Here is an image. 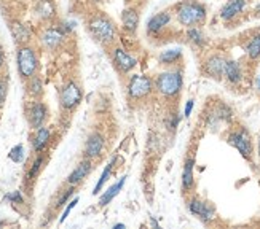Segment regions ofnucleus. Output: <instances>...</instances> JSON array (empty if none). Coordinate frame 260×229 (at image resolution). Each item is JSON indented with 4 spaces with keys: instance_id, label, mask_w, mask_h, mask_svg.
Segmentation results:
<instances>
[{
    "instance_id": "nucleus-1",
    "label": "nucleus",
    "mask_w": 260,
    "mask_h": 229,
    "mask_svg": "<svg viewBox=\"0 0 260 229\" xmlns=\"http://www.w3.org/2000/svg\"><path fill=\"white\" fill-rule=\"evenodd\" d=\"M174 18L177 24L185 29L200 27L208 19V8L198 0H182L174 5Z\"/></svg>"
},
{
    "instance_id": "nucleus-2",
    "label": "nucleus",
    "mask_w": 260,
    "mask_h": 229,
    "mask_svg": "<svg viewBox=\"0 0 260 229\" xmlns=\"http://www.w3.org/2000/svg\"><path fill=\"white\" fill-rule=\"evenodd\" d=\"M155 89L166 99L177 97L184 89V70L182 67H168L153 80Z\"/></svg>"
},
{
    "instance_id": "nucleus-3",
    "label": "nucleus",
    "mask_w": 260,
    "mask_h": 229,
    "mask_svg": "<svg viewBox=\"0 0 260 229\" xmlns=\"http://www.w3.org/2000/svg\"><path fill=\"white\" fill-rule=\"evenodd\" d=\"M88 30L91 33V37L101 45H112L117 40L118 33L115 22L106 15H96L89 19Z\"/></svg>"
},
{
    "instance_id": "nucleus-4",
    "label": "nucleus",
    "mask_w": 260,
    "mask_h": 229,
    "mask_svg": "<svg viewBox=\"0 0 260 229\" xmlns=\"http://www.w3.org/2000/svg\"><path fill=\"white\" fill-rule=\"evenodd\" d=\"M16 65H18V73L22 80L32 78L37 75L39 70V57L37 53L30 45H19L16 51Z\"/></svg>"
},
{
    "instance_id": "nucleus-5",
    "label": "nucleus",
    "mask_w": 260,
    "mask_h": 229,
    "mask_svg": "<svg viewBox=\"0 0 260 229\" xmlns=\"http://www.w3.org/2000/svg\"><path fill=\"white\" fill-rule=\"evenodd\" d=\"M227 143L233 146L236 151H238L246 161H252L254 156V142H252V135L247 131L244 126H238L229 132L227 135Z\"/></svg>"
},
{
    "instance_id": "nucleus-6",
    "label": "nucleus",
    "mask_w": 260,
    "mask_h": 229,
    "mask_svg": "<svg viewBox=\"0 0 260 229\" xmlns=\"http://www.w3.org/2000/svg\"><path fill=\"white\" fill-rule=\"evenodd\" d=\"M153 89H155L153 80L144 73H133L126 85V93L131 100H142L145 97H149Z\"/></svg>"
},
{
    "instance_id": "nucleus-7",
    "label": "nucleus",
    "mask_w": 260,
    "mask_h": 229,
    "mask_svg": "<svg viewBox=\"0 0 260 229\" xmlns=\"http://www.w3.org/2000/svg\"><path fill=\"white\" fill-rule=\"evenodd\" d=\"M188 212L193 216H197V218L205 224H209L217 218L214 205L200 198H191L188 201Z\"/></svg>"
},
{
    "instance_id": "nucleus-8",
    "label": "nucleus",
    "mask_w": 260,
    "mask_h": 229,
    "mask_svg": "<svg viewBox=\"0 0 260 229\" xmlns=\"http://www.w3.org/2000/svg\"><path fill=\"white\" fill-rule=\"evenodd\" d=\"M112 62L121 75H126L138 67V59L121 47H115L112 50Z\"/></svg>"
},
{
    "instance_id": "nucleus-9",
    "label": "nucleus",
    "mask_w": 260,
    "mask_h": 229,
    "mask_svg": "<svg viewBox=\"0 0 260 229\" xmlns=\"http://www.w3.org/2000/svg\"><path fill=\"white\" fill-rule=\"evenodd\" d=\"M82 89L75 82H67L64 85V88L61 89V96H59V102H61V107L64 110H72L75 108L78 104L82 102Z\"/></svg>"
},
{
    "instance_id": "nucleus-10",
    "label": "nucleus",
    "mask_w": 260,
    "mask_h": 229,
    "mask_svg": "<svg viewBox=\"0 0 260 229\" xmlns=\"http://www.w3.org/2000/svg\"><path fill=\"white\" fill-rule=\"evenodd\" d=\"M225 62H227V57L214 53L211 56H208L205 62H203V73H205L208 78L212 80H222L223 78V68H225Z\"/></svg>"
},
{
    "instance_id": "nucleus-11",
    "label": "nucleus",
    "mask_w": 260,
    "mask_h": 229,
    "mask_svg": "<svg viewBox=\"0 0 260 229\" xmlns=\"http://www.w3.org/2000/svg\"><path fill=\"white\" fill-rule=\"evenodd\" d=\"M173 21V13L169 10H163L160 13H155L153 16L149 18L145 24V29H147V33L149 35H158V33H161L169 24H171Z\"/></svg>"
},
{
    "instance_id": "nucleus-12",
    "label": "nucleus",
    "mask_w": 260,
    "mask_h": 229,
    "mask_svg": "<svg viewBox=\"0 0 260 229\" xmlns=\"http://www.w3.org/2000/svg\"><path fill=\"white\" fill-rule=\"evenodd\" d=\"M48 118V108L42 100H34L27 108V121L32 129H39L45 126V121Z\"/></svg>"
},
{
    "instance_id": "nucleus-13",
    "label": "nucleus",
    "mask_w": 260,
    "mask_h": 229,
    "mask_svg": "<svg viewBox=\"0 0 260 229\" xmlns=\"http://www.w3.org/2000/svg\"><path fill=\"white\" fill-rule=\"evenodd\" d=\"M66 33L59 26L56 27H47L40 35V43L43 45L47 50H58L66 40Z\"/></svg>"
},
{
    "instance_id": "nucleus-14",
    "label": "nucleus",
    "mask_w": 260,
    "mask_h": 229,
    "mask_svg": "<svg viewBox=\"0 0 260 229\" xmlns=\"http://www.w3.org/2000/svg\"><path fill=\"white\" fill-rule=\"evenodd\" d=\"M247 8V0H227L219 11V18L223 22H232L244 13Z\"/></svg>"
},
{
    "instance_id": "nucleus-15",
    "label": "nucleus",
    "mask_w": 260,
    "mask_h": 229,
    "mask_svg": "<svg viewBox=\"0 0 260 229\" xmlns=\"http://www.w3.org/2000/svg\"><path fill=\"white\" fill-rule=\"evenodd\" d=\"M104 146H106L104 135L101 134V132H93L91 135L88 137V140L85 143L83 155L88 159H96V158H99L101 155H103Z\"/></svg>"
},
{
    "instance_id": "nucleus-16",
    "label": "nucleus",
    "mask_w": 260,
    "mask_h": 229,
    "mask_svg": "<svg viewBox=\"0 0 260 229\" xmlns=\"http://www.w3.org/2000/svg\"><path fill=\"white\" fill-rule=\"evenodd\" d=\"M223 78L233 86L240 85L244 78V70H243L241 62L235 61V59H227V62H225V68H223Z\"/></svg>"
},
{
    "instance_id": "nucleus-17",
    "label": "nucleus",
    "mask_w": 260,
    "mask_h": 229,
    "mask_svg": "<svg viewBox=\"0 0 260 229\" xmlns=\"http://www.w3.org/2000/svg\"><path fill=\"white\" fill-rule=\"evenodd\" d=\"M91 170H93V163H91V159L85 158L83 161L78 163V166L71 172L69 177H67V185L77 186L78 183H82L89 174H91Z\"/></svg>"
},
{
    "instance_id": "nucleus-18",
    "label": "nucleus",
    "mask_w": 260,
    "mask_h": 229,
    "mask_svg": "<svg viewBox=\"0 0 260 229\" xmlns=\"http://www.w3.org/2000/svg\"><path fill=\"white\" fill-rule=\"evenodd\" d=\"M121 26L123 30L134 35L139 27V11L136 8H125L121 11Z\"/></svg>"
},
{
    "instance_id": "nucleus-19",
    "label": "nucleus",
    "mask_w": 260,
    "mask_h": 229,
    "mask_svg": "<svg viewBox=\"0 0 260 229\" xmlns=\"http://www.w3.org/2000/svg\"><path fill=\"white\" fill-rule=\"evenodd\" d=\"M182 59H184V51L179 47L163 50L160 53V56H158V61H160V64L165 67H176L182 62Z\"/></svg>"
},
{
    "instance_id": "nucleus-20",
    "label": "nucleus",
    "mask_w": 260,
    "mask_h": 229,
    "mask_svg": "<svg viewBox=\"0 0 260 229\" xmlns=\"http://www.w3.org/2000/svg\"><path fill=\"white\" fill-rule=\"evenodd\" d=\"M34 15L40 21H51L56 16L54 0H37L34 5Z\"/></svg>"
},
{
    "instance_id": "nucleus-21",
    "label": "nucleus",
    "mask_w": 260,
    "mask_h": 229,
    "mask_svg": "<svg viewBox=\"0 0 260 229\" xmlns=\"http://www.w3.org/2000/svg\"><path fill=\"white\" fill-rule=\"evenodd\" d=\"M195 156H188L182 169V189L190 193L195 188Z\"/></svg>"
},
{
    "instance_id": "nucleus-22",
    "label": "nucleus",
    "mask_w": 260,
    "mask_h": 229,
    "mask_svg": "<svg viewBox=\"0 0 260 229\" xmlns=\"http://www.w3.org/2000/svg\"><path fill=\"white\" fill-rule=\"evenodd\" d=\"M126 178H128V175H123L118 181H115L114 185H110L103 194H101V198H99V207H107V205L118 196L120 191L123 189V186H125Z\"/></svg>"
},
{
    "instance_id": "nucleus-23",
    "label": "nucleus",
    "mask_w": 260,
    "mask_h": 229,
    "mask_svg": "<svg viewBox=\"0 0 260 229\" xmlns=\"http://www.w3.org/2000/svg\"><path fill=\"white\" fill-rule=\"evenodd\" d=\"M10 29H11V35H13V39L18 45H27L30 42L32 30L29 26L22 24L19 21H15V22H11Z\"/></svg>"
},
{
    "instance_id": "nucleus-24",
    "label": "nucleus",
    "mask_w": 260,
    "mask_h": 229,
    "mask_svg": "<svg viewBox=\"0 0 260 229\" xmlns=\"http://www.w3.org/2000/svg\"><path fill=\"white\" fill-rule=\"evenodd\" d=\"M244 53L251 61L260 59V29L254 30L244 43Z\"/></svg>"
},
{
    "instance_id": "nucleus-25",
    "label": "nucleus",
    "mask_w": 260,
    "mask_h": 229,
    "mask_svg": "<svg viewBox=\"0 0 260 229\" xmlns=\"http://www.w3.org/2000/svg\"><path fill=\"white\" fill-rule=\"evenodd\" d=\"M50 137H51V131L47 126H42V128L36 129V135L32 139V150L36 153H42L45 150V146L48 145Z\"/></svg>"
},
{
    "instance_id": "nucleus-26",
    "label": "nucleus",
    "mask_w": 260,
    "mask_h": 229,
    "mask_svg": "<svg viewBox=\"0 0 260 229\" xmlns=\"http://www.w3.org/2000/svg\"><path fill=\"white\" fill-rule=\"evenodd\" d=\"M185 37L187 40L193 45L197 48H203L206 45V35L205 32H203L200 27H190V29H185Z\"/></svg>"
},
{
    "instance_id": "nucleus-27",
    "label": "nucleus",
    "mask_w": 260,
    "mask_h": 229,
    "mask_svg": "<svg viewBox=\"0 0 260 229\" xmlns=\"http://www.w3.org/2000/svg\"><path fill=\"white\" fill-rule=\"evenodd\" d=\"M115 163H117V156H114V158L110 159V163L106 166V169L103 170V174H101V177H99V180H98V183H96V186H94V189H93V194H94V196H96V194H99L101 191H103V188L106 186V183L109 181V178H110V175H112V172H114Z\"/></svg>"
},
{
    "instance_id": "nucleus-28",
    "label": "nucleus",
    "mask_w": 260,
    "mask_h": 229,
    "mask_svg": "<svg viewBox=\"0 0 260 229\" xmlns=\"http://www.w3.org/2000/svg\"><path fill=\"white\" fill-rule=\"evenodd\" d=\"M211 110L216 113V117L222 121V124H230L232 123V120H233V110L227 104H225V102L219 100Z\"/></svg>"
},
{
    "instance_id": "nucleus-29",
    "label": "nucleus",
    "mask_w": 260,
    "mask_h": 229,
    "mask_svg": "<svg viewBox=\"0 0 260 229\" xmlns=\"http://www.w3.org/2000/svg\"><path fill=\"white\" fill-rule=\"evenodd\" d=\"M27 91L34 99H39L43 94V82L39 75H34L27 80Z\"/></svg>"
},
{
    "instance_id": "nucleus-30",
    "label": "nucleus",
    "mask_w": 260,
    "mask_h": 229,
    "mask_svg": "<svg viewBox=\"0 0 260 229\" xmlns=\"http://www.w3.org/2000/svg\"><path fill=\"white\" fill-rule=\"evenodd\" d=\"M43 163H45L43 155H39L36 159H34V163L30 164V169L27 170V175H26L27 181H32L34 178H36V177L40 174V170H42V167H43Z\"/></svg>"
},
{
    "instance_id": "nucleus-31",
    "label": "nucleus",
    "mask_w": 260,
    "mask_h": 229,
    "mask_svg": "<svg viewBox=\"0 0 260 229\" xmlns=\"http://www.w3.org/2000/svg\"><path fill=\"white\" fill-rule=\"evenodd\" d=\"M8 158H10L13 163H21L22 159H24V146H22V145L13 146V148L10 150V153H8Z\"/></svg>"
},
{
    "instance_id": "nucleus-32",
    "label": "nucleus",
    "mask_w": 260,
    "mask_h": 229,
    "mask_svg": "<svg viewBox=\"0 0 260 229\" xmlns=\"http://www.w3.org/2000/svg\"><path fill=\"white\" fill-rule=\"evenodd\" d=\"M74 193H75V186H72V185H69V188H67L61 196H59V199L56 201V209H59V207H62V205H66L67 204V201H69L72 196H74Z\"/></svg>"
},
{
    "instance_id": "nucleus-33",
    "label": "nucleus",
    "mask_w": 260,
    "mask_h": 229,
    "mask_svg": "<svg viewBox=\"0 0 260 229\" xmlns=\"http://www.w3.org/2000/svg\"><path fill=\"white\" fill-rule=\"evenodd\" d=\"M77 204H78V198H74L69 204H67V207L64 209L62 215H61V218H59V223H64L67 220V216H69V213L77 207Z\"/></svg>"
},
{
    "instance_id": "nucleus-34",
    "label": "nucleus",
    "mask_w": 260,
    "mask_h": 229,
    "mask_svg": "<svg viewBox=\"0 0 260 229\" xmlns=\"http://www.w3.org/2000/svg\"><path fill=\"white\" fill-rule=\"evenodd\" d=\"M179 121H180L179 113H177V111L171 113V114H169V121H168V129H169V131H176Z\"/></svg>"
},
{
    "instance_id": "nucleus-35",
    "label": "nucleus",
    "mask_w": 260,
    "mask_h": 229,
    "mask_svg": "<svg viewBox=\"0 0 260 229\" xmlns=\"http://www.w3.org/2000/svg\"><path fill=\"white\" fill-rule=\"evenodd\" d=\"M5 199H7V201H11V202H15V204H22V202H24V198H22L21 191H13V193L7 194Z\"/></svg>"
},
{
    "instance_id": "nucleus-36",
    "label": "nucleus",
    "mask_w": 260,
    "mask_h": 229,
    "mask_svg": "<svg viewBox=\"0 0 260 229\" xmlns=\"http://www.w3.org/2000/svg\"><path fill=\"white\" fill-rule=\"evenodd\" d=\"M193 107H195V100H193V99H188V100H187V104H185V107H184V117H185V118H188L190 114H191V111H193Z\"/></svg>"
},
{
    "instance_id": "nucleus-37",
    "label": "nucleus",
    "mask_w": 260,
    "mask_h": 229,
    "mask_svg": "<svg viewBox=\"0 0 260 229\" xmlns=\"http://www.w3.org/2000/svg\"><path fill=\"white\" fill-rule=\"evenodd\" d=\"M5 94H7L5 83L2 82V78H0V107H2V105H4V102H5Z\"/></svg>"
},
{
    "instance_id": "nucleus-38",
    "label": "nucleus",
    "mask_w": 260,
    "mask_h": 229,
    "mask_svg": "<svg viewBox=\"0 0 260 229\" xmlns=\"http://www.w3.org/2000/svg\"><path fill=\"white\" fill-rule=\"evenodd\" d=\"M255 93L260 96V73H258L257 78H255Z\"/></svg>"
},
{
    "instance_id": "nucleus-39",
    "label": "nucleus",
    "mask_w": 260,
    "mask_h": 229,
    "mask_svg": "<svg viewBox=\"0 0 260 229\" xmlns=\"http://www.w3.org/2000/svg\"><path fill=\"white\" fill-rule=\"evenodd\" d=\"M4 61H5V57H4V51H2V48H0V68H2V65H4Z\"/></svg>"
},
{
    "instance_id": "nucleus-40",
    "label": "nucleus",
    "mask_w": 260,
    "mask_h": 229,
    "mask_svg": "<svg viewBox=\"0 0 260 229\" xmlns=\"http://www.w3.org/2000/svg\"><path fill=\"white\" fill-rule=\"evenodd\" d=\"M254 13H255V15H260V0H258V4L254 7Z\"/></svg>"
},
{
    "instance_id": "nucleus-41",
    "label": "nucleus",
    "mask_w": 260,
    "mask_h": 229,
    "mask_svg": "<svg viewBox=\"0 0 260 229\" xmlns=\"http://www.w3.org/2000/svg\"><path fill=\"white\" fill-rule=\"evenodd\" d=\"M125 229V224H123V223H117V224H114V229Z\"/></svg>"
},
{
    "instance_id": "nucleus-42",
    "label": "nucleus",
    "mask_w": 260,
    "mask_h": 229,
    "mask_svg": "<svg viewBox=\"0 0 260 229\" xmlns=\"http://www.w3.org/2000/svg\"><path fill=\"white\" fill-rule=\"evenodd\" d=\"M257 153H258V158H260V137H258V142H257Z\"/></svg>"
},
{
    "instance_id": "nucleus-43",
    "label": "nucleus",
    "mask_w": 260,
    "mask_h": 229,
    "mask_svg": "<svg viewBox=\"0 0 260 229\" xmlns=\"http://www.w3.org/2000/svg\"><path fill=\"white\" fill-rule=\"evenodd\" d=\"M91 2H94V4H101L103 0H91Z\"/></svg>"
}]
</instances>
